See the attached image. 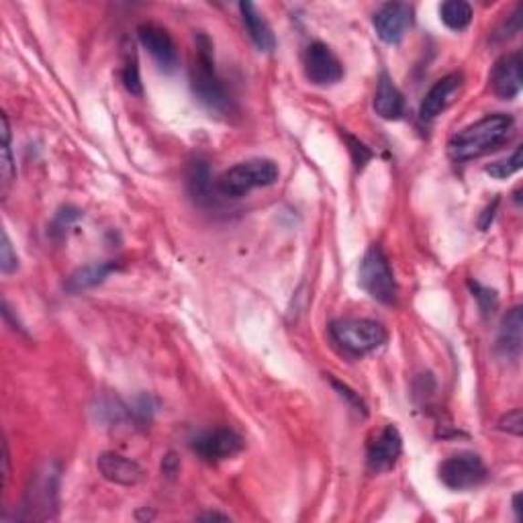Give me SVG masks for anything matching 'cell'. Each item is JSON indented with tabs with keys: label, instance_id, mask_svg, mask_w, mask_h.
I'll list each match as a JSON object with an SVG mask.
<instances>
[{
	"label": "cell",
	"instance_id": "9c48e42d",
	"mask_svg": "<svg viewBox=\"0 0 523 523\" xmlns=\"http://www.w3.org/2000/svg\"><path fill=\"white\" fill-rule=\"evenodd\" d=\"M411 25H413V6L407 3H387L374 13V29L389 46L399 44Z\"/></svg>",
	"mask_w": 523,
	"mask_h": 523
},
{
	"label": "cell",
	"instance_id": "4fadbf2b",
	"mask_svg": "<svg viewBox=\"0 0 523 523\" xmlns=\"http://www.w3.org/2000/svg\"><path fill=\"white\" fill-rule=\"evenodd\" d=\"M491 87L497 97L503 100H513L521 92V54L503 56L499 62L493 66Z\"/></svg>",
	"mask_w": 523,
	"mask_h": 523
},
{
	"label": "cell",
	"instance_id": "484cf974",
	"mask_svg": "<svg viewBox=\"0 0 523 523\" xmlns=\"http://www.w3.org/2000/svg\"><path fill=\"white\" fill-rule=\"evenodd\" d=\"M346 141L350 145V153H351V158H354L356 168L362 170L366 166V162L372 158V152L368 150L362 141L356 140V137H351V135H346Z\"/></svg>",
	"mask_w": 523,
	"mask_h": 523
},
{
	"label": "cell",
	"instance_id": "ac0fdd59",
	"mask_svg": "<svg viewBox=\"0 0 523 523\" xmlns=\"http://www.w3.org/2000/svg\"><path fill=\"white\" fill-rule=\"evenodd\" d=\"M119 268L117 262H94L89 266H82V268L76 270L70 278L66 282V288L70 293H80V290H87L100 285L109 274H113Z\"/></svg>",
	"mask_w": 523,
	"mask_h": 523
},
{
	"label": "cell",
	"instance_id": "5bb4252c",
	"mask_svg": "<svg viewBox=\"0 0 523 523\" xmlns=\"http://www.w3.org/2000/svg\"><path fill=\"white\" fill-rule=\"evenodd\" d=\"M462 87V74L454 72L444 76L442 80H437L430 92L425 94V99L422 102V109H419V115L425 121H432L437 115H442L445 109H448L450 102L454 100V94H456Z\"/></svg>",
	"mask_w": 523,
	"mask_h": 523
},
{
	"label": "cell",
	"instance_id": "8fae6325",
	"mask_svg": "<svg viewBox=\"0 0 523 523\" xmlns=\"http://www.w3.org/2000/svg\"><path fill=\"white\" fill-rule=\"evenodd\" d=\"M403 452V437L394 425H387L368 445V466L374 473L392 468Z\"/></svg>",
	"mask_w": 523,
	"mask_h": 523
},
{
	"label": "cell",
	"instance_id": "4dcf8cb0",
	"mask_svg": "<svg viewBox=\"0 0 523 523\" xmlns=\"http://www.w3.org/2000/svg\"><path fill=\"white\" fill-rule=\"evenodd\" d=\"M519 493L513 497V509H516V513H518V519H521V507H519Z\"/></svg>",
	"mask_w": 523,
	"mask_h": 523
},
{
	"label": "cell",
	"instance_id": "277c9868",
	"mask_svg": "<svg viewBox=\"0 0 523 523\" xmlns=\"http://www.w3.org/2000/svg\"><path fill=\"white\" fill-rule=\"evenodd\" d=\"M333 344L351 356H364L387 344L389 333L372 319H338L329 325Z\"/></svg>",
	"mask_w": 523,
	"mask_h": 523
},
{
	"label": "cell",
	"instance_id": "2e32d148",
	"mask_svg": "<svg viewBox=\"0 0 523 523\" xmlns=\"http://www.w3.org/2000/svg\"><path fill=\"white\" fill-rule=\"evenodd\" d=\"M521 328H523V313L521 307H513L505 317L497 338V350L507 360H518L521 354Z\"/></svg>",
	"mask_w": 523,
	"mask_h": 523
},
{
	"label": "cell",
	"instance_id": "7c38bea8",
	"mask_svg": "<svg viewBox=\"0 0 523 523\" xmlns=\"http://www.w3.org/2000/svg\"><path fill=\"white\" fill-rule=\"evenodd\" d=\"M97 466L102 478L113 485L135 486L143 480V468L137 465L135 460L123 456V454H117V452L100 454L97 460Z\"/></svg>",
	"mask_w": 523,
	"mask_h": 523
},
{
	"label": "cell",
	"instance_id": "7a4b0ae2",
	"mask_svg": "<svg viewBox=\"0 0 523 523\" xmlns=\"http://www.w3.org/2000/svg\"><path fill=\"white\" fill-rule=\"evenodd\" d=\"M193 90L204 107L215 110V113H231V100L225 87L215 70V58H213L211 39L199 33L196 36V58L193 66Z\"/></svg>",
	"mask_w": 523,
	"mask_h": 523
},
{
	"label": "cell",
	"instance_id": "d4e9b609",
	"mask_svg": "<svg viewBox=\"0 0 523 523\" xmlns=\"http://www.w3.org/2000/svg\"><path fill=\"white\" fill-rule=\"evenodd\" d=\"M0 268H3L5 274H11L19 268V258H16V254L13 252V244L11 239H8L6 231L3 234V246H0Z\"/></svg>",
	"mask_w": 523,
	"mask_h": 523
},
{
	"label": "cell",
	"instance_id": "ffe728a7",
	"mask_svg": "<svg viewBox=\"0 0 523 523\" xmlns=\"http://www.w3.org/2000/svg\"><path fill=\"white\" fill-rule=\"evenodd\" d=\"M440 19L452 31H465L473 21V6L465 0H448L440 6Z\"/></svg>",
	"mask_w": 523,
	"mask_h": 523
},
{
	"label": "cell",
	"instance_id": "3957f363",
	"mask_svg": "<svg viewBox=\"0 0 523 523\" xmlns=\"http://www.w3.org/2000/svg\"><path fill=\"white\" fill-rule=\"evenodd\" d=\"M280 173L278 166L272 160L266 158H254L239 162L234 168L223 173L217 180V191L223 196H231V199H239L246 196L254 188H266L277 184Z\"/></svg>",
	"mask_w": 523,
	"mask_h": 523
},
{
	"label": "cell",
	"instance_id": "52a82bcc",
	"mask_svg": "<svg viewBox=\"0 0 523 523\" xmlns=\"http://www.w3.org/2000/svg\"><path fill=\"white\" fill-rule=\"evenodd\" d=\"M303 66L307 80L313 82L315 87H331V84H338L344 78V66L321 41H315L305 49Z\"/></svg>",
	"mask_w": 523,
	"mask_h": 523
},
{
	"label": "cell",
	"instance_id": "9a60e30c",
	"mask_svg": "<svg viewBox=\"0 0 523 523\" xmlns=\"http://www.w3.org/2000/svg\"><path fill=\"white\" fill-rule=\"evenodd\" d=\"M374 110L376 115L387 119V121H399L405 115V99L401 90L394 87L389 74H381L379 89L374 94Z\"/></svg>",
	"mask_w": 523,
	"mask_h": 523
},
{
	"label": "cell",
	"instance_id": "5b68a950",
	"mask_svg": "<svg viewBox=\"0 0 523 523\" xmlns=\"http://www.w3.org/2000/svg\"><path fill=\"white\" fill-rule=\"evenodd\" d=\"M360 285L374 301L382 305H392L397 301V280H394L391 262L382 247L372 246L364 254L362 264H360Z\"/></svg>",
	"mask_w": 523,
	"mask_h": 523
},
{
	"label": "cell",
	"instance_id": "d6986e66",
	"mask_svg": "<svg viewBox=\"0 0 523 523\" xmlns=\"http://www.w3.org/2000/svg\"><path fill=\"white\" fill-rule=\"evenodd\" d=\"M29 505L31 507L36 505L37 509H46V511L56 507L58 505V470L49 466L46 473H41L37 483L33 485V488L29 491Z\"/></svg>",
	"mask_w": 523,
	"mask_h": 523
},
{
	"label": "cell",
	"instance_id": "83f0119b",
	"mask_svg": "<svg viewBox=\"0 0 523 523\" xmlns=\"http://www.w3.org/2000/svg\"><path fill=\"white\" fill-rule=\"evenodd\" d=\"M499 427L503 432H507V434H513V435H521V430H523V415H521V409H516V411H511V413L505 415L501 422H499Z\"/></svg>",
	"mask_w": 523,
	"mask_h": 523
},
{
	"label": "cell",
	"instance_id": "cb8c5ba5",
	"mask_svg": "<svg viewBox=\"0 0 523 523\" xmlns=\"http://www.w3.org/2000/svg\"><path fill=\"white\" fill-rule=\"evenodd\" d=\"M521 170V148H518L513 152V156L507 160H501V162H495V164L486 166V174H491L493 178H509L516 173Z\"/></svg>",
	"mask_w": 523,
	"mask_h": 523
},
{
	"label": "cell",
	"instance_id": "603a6c76",
	"mask_svg": "<svg viewBox=\"0 0 523 523\" xmlns=\"http://www.w3.org/2000/svg\"><path fill=\"white\" fill-rule=\"evenodd\" d=\"M123 82L125 89L135 97H141V78H140V66H137V58L133 51H127L125 56V68H123Z\"/></svg>",
	"mask_w": 523,
	"mask_h": 523
},
{
	"label": "cell",
	"instance_id": "4316f807",
	"mask_svg": "<svg viewBox=\"0 0 523 523\" xmlns=\"http://www.w3.org/2000/svg\"><path fill=\"white\" fill-rule=\"evenodd\" d=\"M470 288H473L475 298L478 301L480 309H483V313L493 311V309L497 307V293H495V290L480 287V285H476V282H470Z\"/></svg>",
	"mask_w": 523,
	"mask_h": 523
},
{
	"label": "cell",
	"instance_id": "8992f818",
	"mask_svg": "<svg viewBox=\"0 0 523 523\" xmlns=\"http://www.w3.org/2000/svg\"><path fill=\"white\" fill-rule=\"evenodd\" d=\"M486 478V466L478 454H456L440 465V480L452 491H468Z\"/></svg>",
	"mask_w": 523,
	"mask_h": 523
},
{
	"label": "cell",
	"instance_id": "f1b7e54d",
	"mask_svg": "<svg viewBox=\"0 0 523 523\" xmlns=\"http://www.w3.org/2000/svg\"><path fill=\"white\" fill-rule=\"evenodd\" d=\"M8 475H11V468H8V445L3 444V478H5V485L8 480Z\"/></svg>",
	"mask_w": 523,
	"mask_h": 523
},
{
	"label": "cell",
	"instance_id": "7402d4cb",
	"mask_svg": "<svg viewBox=\"0 0 523 523\" xmlns=\"http://www.w3.org/2000/svg\"><path fill=\"white\" fill-rule=\"evenodd\" d=\"M3 160H0V174H3L5 188L15 180V162L11 156V125H8V117L3 115Z\"/></svg>",
	"mask_w": 523,
	"mask_h": 523
},
{
	"label": "cell",
	"instance_id": "30bf717a",
	"mask_svg": "<svg viewBox=\"0 0 523 523\" xmlns=\"http://www.w3.org/2000/svg\"><path fill=\"white\" fill-rule=\"evenodd\" d=\"M137 37L140 44L150 51L152 58L164 68V70H174L178 66V49L173 36L168 29L162 27L158 23H143L137 27Z\"/></svg>",
	"mask_w": 523,
	"mask_h": 523
},
{
	"label": "cell",
	"instance_id": "6da1fadb",
	"mask_svg": "<svg viewBox=\"0 0 523 523\" xmlns=\"http://www.w3.org/2000/svg\"><path fill=\"white\" fill-rule=\"evenodd\" d=\"M511 130H513V117L509 115L497 113L480 119V121L468 125L466 130H462L460 133L452 137L450 141L452 158L465 162L485 156V153L499 148L503 141H507Z\"/></svg>",
	"mask_w": 523,
	"mask_h": 523
},
{
	"label": "cell",
	"instance_id": "e0dca14e",
	"mask_svg": "<svg viewBox=\"0 0 523 523\" xmlns=\"http://www.w3.org/2000/svg\"><path fill=\"white\" fill-rule=\"evenodd\" d=\"M239 11H242L244 25H246L247 33H250L256 47H258L260 51H272L274 47H277V39H274L270 25L260 15L258 8H256L252 3H242L239 5Z\"/></svg>",
	"mask_w": 523,
	"mask_h": 523
},
{
	"label": "cell",
	"instance_id": "ba28073f",
	"mask_svg": "<svg viewBox=\"0 0 523 523\" xmlns=\"http://www.w3.org/2000/svg\"><path fill=\"white\" fill-rule=\"evenodd\" d=\"M193 450L204 462H221L234 458L244 450V440L231 427H217V430L204 432L193 440Z\"/></svg>",
	"mask_w": 523,
	"mask_h": 523
},
{
	"label": "cell",
	"instance_id": "f546056e",
	"mask_svg": "<svg viewBox=\"0 0 523 523\" xmlns=\"http://www.w3.org/2000/svg\"><path fill=\"white\" fill-rule=\"evenodd\" d=\"M196 519H201V521H211V519H221V521H227L229 518L227 516H221V513H203V516H199Z\"/></svg>",
	"mask_w": 523,
	"mask_h": 523
},
{
	"label": "cell",
	"instance_id": "44dd1931",
	"mask_svg": "<svg viewBox=\"0 0 523 523\" xmlns=\"http://www.w3.org/2000/svg\"><path fill=\"white\" fill-rule=\"evenodd\" d=\"M211 173H209V164L201 158H196L191 170H188V188H191V194L196 201H211Z\"/></svg>",
	"mask_w": 523,
	"mask_h": 523
}]
</instances>
